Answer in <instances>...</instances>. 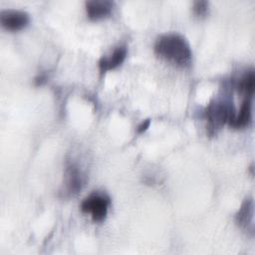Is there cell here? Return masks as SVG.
I'll use <instances>...</instances> for the list:
<instances>
[{
	"instance_id": "cell-1",
	"label": "cell",
	"mask_w": 255,
	"mask_h": 255,
	"mask_svg": "<svg viewBox=\"0 0 255 255\" xmlns=\"http://www.w3.org/2000/svg\"><path fill=\"white\" fill-rule=\"evenodd\" d=\"M155 54L166 62L178 67H187L191 63L192 51L188 41L178 33L159 36L154 44Z\"/></svg>"
},
{
	"instance_id": "cell-2",
	"label": "cell",
	"mask_w": 255,
	"mask_h": 255,
	"mask_svg": "<svg viewBox=\"0 0 255 255\" xmlns=\"http://www.w3.org/2000/svg\"><path fill=\"white\" fill-rule=\"evenodd\" d=\"M205 114L208 121V128L215 130L223 125L228 124L234 116L235 111L230 103L222 100H214L206 108Z\"/></svg>"
},
{
	"instance_id": "cell-3",
	"label": "cell",
	"mask_w": 255,
	"mask_h": 255,
	"mask_svg": "<svg viewBox=\"0 0 255 255\" xmlns=\"http://www.w3.org/2000/svg\"><path fill=\"white\" fill-rule=\"evenodd\" d=\"M110 203L109 195L104 192L95 191L82 201L81 210L84 213L91 214L95 222H102L107 217Z\"/></svg>"
},
{
	"instance_id": "cell-4",
	"label": "cell",
	"mask_w": 255,
	"mask_h": 255,
	"mask_svg": "<svg viewBox=\"0 0 255 255\" xmlns=\"http://www.w3.org/2000/svg\"><path fill=\"white\" fill-rule=\"evenodd\" d=\"M30 21L26 11L18 9H6L0 12L1 25L8 31H18L25 28Z\"/></svg>"
},
{
	"instance_id": "cell-5",
	"label": "cell",
	"mask_w": 255,
	"mask_h": 255,
	"mask_svg": "<svg viewBox=\"0 0 255 255\" xmlns=\"http://www.w3.org/2000/svg\"><path fill=\"white\" fill-rule=\"evenodd\" d=\"M127 54V48L125 46H119L109 55L103 56L99 61V69L101 73H106L119 67L125 61Z\"/></svg>"
},
{
	"instance_id": "cell-6",
	"label": "cell",
	"mask_w": 255,
	"mask_h": 255,
	"mask_svg": "<svg viewBox=\"0 0 255 255\" xmlns=\"http://www.w3.org/2000/svg\"><path fill=\"white\" fill-rule=\"evenodd\" d=\"M252 119V101L251 98L246 97L243 101L238 113H235L228 125L233 128H243L249 125Z\"/></svg>"
},
{
	"instance_id": "cell-7",
	"label": "cell",
	"mask_w": 255,
	"mask_h": 255,
	"mask_svg": "<svg viewBox=\"0 0 255 255\" xmlns=\"http://www.w3.org/2000/svg\"><path fill=\"white\" fill-rule=\"evenodd\" d=\"M236 222L241 228L253 232V199L251 197L243 201L236 214Z\"/></svg>"
},
{
	"instance_id": "cell-8",
	"label": "cell",
	"mask_w": 255,
	"mask_h": 255,
	"mask_svg": "<svg viewBox=\"0 0 255 255\" xmlns=\"http://www.w3.org/2000/svg\"><path fill=\"white\" fill-rule=\"evenodd\" d=\"M113 9V2L108 0H90L86 2V10L89 18L98 20L108 16Z\"/></svg>"
},
{
	"instance_id": "cell-9",
	"label": "cell",
	"mask_w": 255,
	"mask_h": 255,
	"mask_svg": "<svg viewBox=\"0 0 255 255\" xmlns=\"http://www.w3.org/2000/svg\"><path fill=\"white\" fill-rule=\"evenodd\" d=\"M83 179L80 170L74 164L67 167L65 173V193L73 195L81 190Z\"/></svg>"
},
{
	"instance_id": "cell-10",
	"label": "cell",
	"mask_w": 255,
	"mask_h": 255,
	"mask_svg": "<svg viewBox=\"0 0 255 255\" xmlns=\"http://www.w3.org/2000/svg\"><path fill=\"white\" fill-rule=\"evenodd\" d=\"M254 88H255V74H254V70L251 69L247 71L238 80L237 89L240 93L244 94L246 97L252 98L254 94Z\"/></svg>"
},
{
	"instance_id": "cell-11",
	"label": "cell",
	"mask_w": 255,
	"mask_h": 255,
	"mask_svg": "<svg viewBox=\"0 0 255 255\" xmlns=\"http://www.w3.org/2000/svg\"><path fill=\"white\" fill-rule=\"evenodd\" d=\"M208 11V2L204 0H198L193 3V12L196 16H205Z\"/></svg>"
},
{
	"instance_id": "cell-12",
	"label": "cell",
	"mask_w": 255,
	"mask_h": 255,
	"mask_svg": "<svg viewBox=\"0 0 255 255\" xmlns=\"http://www.w3.org/2000/svg\"><path fill=\"white\" fill-rule=\"evenodd\" d=\"M149 125H150V120L149 119H146V120H144V121H142L141 123H140V125H138V127H137V132L138 133H141V132H143L144 130H146L147 129V128L149 127Z\"/></svg>"
},
{
	"instance_id": "cell-13",
	"label": "cell",
	"mask_w": 255,
	"mask_h": 255,
	"mask_svg": "<svg viewBox=\"0 0 255 255\" xmlns=\"http://www.w3.org/2000/svg\"><path fill=\"white\" fill-rule=\"evenodd\" d=\"M45 81H46V77L44 75H40V76L36 77L35 80H34L36 86H41Z\"/></svg>"
}]
</instances>
